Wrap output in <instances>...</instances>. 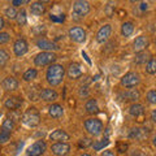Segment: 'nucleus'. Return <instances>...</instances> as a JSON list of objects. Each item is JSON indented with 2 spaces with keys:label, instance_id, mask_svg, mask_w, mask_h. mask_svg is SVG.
<instances>
[{
  "label": "nucleus",
  "instance_id": "423d86ee",
  "mask_svg": "<svg viewBox=\"0 0 156 156\" xmlns=\"http://www.w3.org/2000/svg\"><path fill=\"white\" fill-rule=\"evenodd\" d=\"M46 148H47V144L44 140H37L35 143H33L30 147L27 148L26 154H27V156H41L46 152Z\"/></svg>",
  "mask_w": 156,
  "mask_h": 156
},
{
  "label": "nucleus",
  "instance_id": "c756f323",
  "mask_svg": "<svg viewBox=\"0 0 156 156\" xmlns=\"http://www.w3.org/2000/svg\"><path fill=\"white\" fill-rule=\"evenodd\" d=\"M14 129V121L12 119H7L4 120V122L2 125V130H5V131H9L12 133V130Z\"/></svg>",
  "mask_w": 156,
  "mask_h": 156
},
{
  "label": "nucleus",
  "instance_id": "09e8293b",
  "mask_svg": "<svg viewBox=\"0 0 156 156\" xmlns=\"http://www.w3.org/2000/svg\"><path fill=\"white\" fill-rule=\"evenodd\" d=\"M131 3H136V2H139V0H130Z\"/></svg>",
  "mask_w": 156,
  "mask_h": 156
},
{
  "label": "nucleus",
  "instance_id": "79ce46f5",
  "mask_svg": "<svg viewBox=\"0 0 156 156\" xmlns=\"http://www.w3.org/2000/svg\"><path fill=\"white\" fill-rule=\"evenodd\" d=\"M151 120L154 121V122L156 124V109L152 111V113H151Z\"/></svg>",
  "mask_w": 156,
  "mask_h": 156
},
{
  "label": "nucleus",
  "instance_id": "412c9836",
  "mask_svg": "<svg viewBox=\"0 0 156 156\" xmlns=\"http://www.w3.org/2000/svg\"><path fill=\"white\" fill-rule=\"evenodd\" d=\"M30 12L34 14V16H42V14L46 12V7L43 5L42 3H39V2L31 3V5H30Z\"/></svg>",
  "mask_w": 156,
  "mask_h": 156
},
{
  "label": "nucleus",
  "instance_id": "37998d69",
  "mask_svg": "<svg viewBox=\"0 0 156 156\" xmlns=\"http://www.w3.org/2000/svg\"><path fill=\"white\" fill-rule=\"evenodd\" d=\"M140 11H147V4H146V3L140 4Z\"/></svg>",
  "mask_w": 156,
  "mask_h": 156
},
{
  "label": "nucleus",
  "instance_id": "8fccbe9b",
  "mask_svg": "<svg viewBox=\"0 0 156 156\" xmlns=\"http://www.w3.org/2000/svg\"><path fill=\"white\" fill-rule=\"evenodd\" d=\"M133 156H143V155H139V154H134Z\"/></svg>",
  "mask_w": 156,
  "mask_h": 156
},
{
  "label": "nucleus",
  "instance_id": "cd10ccee",
  "mask_svg": "<svg viewBox=\"0 0 156 156\" xmlns=\"http://www.w3.org/2000/svg\"><path fill=\"white\" fill-rule=\"evenodd\" d=\"M17 23L20 26H23V25H26V22H27V18H26V12H25V9H21L18 13H17Z\"/></svg>",
  "mask_w": 156,
  "mask_h": 156
},
{
  "label": "nucleus",
  "instance_id": "f8f14e48",
  "mask_svg": "<svg viewBox=\"0 0 156 156\" xmlns=\"http://www.w3.org/2000/svg\"><path fill=\"white\" fill-rule=\"evenodd\" d=\"M111 33H112V27L111 25H104L99 29V31L96 34V41L99 43H105L111 37Z\"/></svg>",
  "mask_w": 156,
  "mask_h": 156
},
{
  "label": "nucleus",
  "instance_id": "9b49d317",
  "mask_svg": "<svg viewBox=\"0 0 156 156\" xmlns=\"http://www.w3.org/2000/svg\"><path fill=\"white\" fill-rule=\"evenodd\" d=\"M29 50V46L25 39H17L13 44V51L16 56H23Z\"/></svg>",
  "mask_w": 156,
  "mask_h": 156
},
{
  "label": "nucleus",
  "instance_id": "ddd939ff",
  "mask_svg": "<svg viewBox=\"0 0 156 156\" xmlns=\"http://www.w3.org/2000/svg\"><path fill=\"white\" fill-rule=\"evenodd\" d=\"M37 46L41 48L43 51H48V52H52V51H57L58 50V46L56 43H53L51 41H47V39H39L37 41Z\"/></svg>",
  "mask_w": 156,
  "mask_h": 156
},
{
  "label": "nucleus",
  "instance_id": "473e14b6",
  "mask_svg": "<svg viewBox=\"0 0 156 156\" xmlns=\"http://www.w3.org/2000/svg\"><path fill=\"white\" fill-rule=\"evenodd\" d=\"M9 139H11V133H9V131H5V130L0 131V144L7 143Z\"/></svg>",
  "mask_w": 156,
  "mask_h": 156
},
{
  "label": "nucleus",
  "instance_id": "f257e3e1",
  "mask_svg": "<svg viewBox=\"0 0 156 156\" xmlns=\"http://www.w3.org/2000/svg\"><path fill=\"white\" fill-rule=\"evenodd\" d=\"M65 74V69L62 68L61 65L58 64H51L50 68L47 69V82L50 83L51 86H57L62 82V78H64Z\"/></svg>",
  "mask_w": 156,
  "mask_h": 156
},
{
  "label": "nucleus",
  "instance_id": "e433bc0d",
  "mask_svg": "<svg viewBox=\"0 0 156 156\" xmlns=\"http://www.w3.org/2000/svg\"><path fill=\"white\" fill-rule=\"evenodd\" d=\"M9 34L8 33H2L0 31V44H5V43L9 42Z\"/></svg>",
  "mask_w": 156,
  "mask_h": 156
},
{
  "label": "nucleus",
  "instance_id": "5701e85b",
  "mask_svg": "<svg viewBox=\"0 0 156 156\" xmlns=\"http://www.w3.org/2000/svg\"><path fill=\"white\" fill-rule=\"evenodd\" d=\"M129 112L134 117H142L144 115V107L142 104H133L129 108Z\"/></svg>",
  "mask_w": 156,
  "mask_h": 156
},
{
  "label": "nucleus",
  "instance_id": "603ef678",
  "mask_svg": "<svg viewBox=\"0 0 156 156\" xmlns=\"http://www.w3.org/2000/svg\"><path fill=\"white\" fill-rule=\"evenodd\" d=\"M11 2H12V0H11Z\"/></svg>",
  "mask_w": 156,
  "mask_h": 156
},
{
  "label": "nucleus",
  "instance_id": "de8ad7c7",
  "mask_svg": "<svg viewBox=\"0 0 156 156\" xmlns=\"http://www.w3.org/2000/svg\"><path fill=\"white\" fill-rule=\"evenodd\" d=\"M29 2H30V0H22V3H23V4H26V3H29Z\"/></svg>",
  "mask_w": 156,
  "mask_h": 156
},
{
  "label": "nucleus",
  "instance_id": "1a4fd4ad",
  "mask_svg": "<svg viewBox=\"0 0 156 156\" xmlns=\"http://www.w3.org/2000/svg\"><path fill=\"white\" fill-rule=\"evenodd\" d=\"M69 38L77 43H83L86 41V31L82 27H72L69 30Z\"/></svg>",
  "mask_w": 156,
  "mask_h": 156
},
{
  "label": "nucleus",
  "instance_id": "20e7f679",
  "mask_svg": "<svg viewBox=\"0 0 156 156\" xmlns=\"http://www.w3.org/2000/svg\"><path fill=\"white\" fill-rule=\"evenodd\" d=\"M57 56L53 52H48V51H43L41 53H38L34 58V62H35L37 66H44V65H51L56 61Z\"/></svg>",
  "mask_w": 156,
  "mask_h": 156
},
{
  "label": "nucleus",
  "instance_id": "aec40b11",
  "mask_svg": "<svg viewBox=\"0 0 156 156\" xmlns=\"http://www.w3.org/2000/svg\"><path fill=\"white\" fill-rule=\"evenodd\" d=\"M147 129H140V128H135L130 131V134L129 136L131 139H139V140H142L143 138H146L147 136V133L148 131H146Z\"/></svg>",
  "mask_w": 156,
  "mask_h": 156
},
{
  "label": "nucleus",
  "instance_id": "ea45409f",
  "mask_svg": "<svg viewBox=\"0 0 156 156\" xmlns=\"http://www.w3.org/2000/svg\"><path fill=\"white\" fill-rule=\"evenodd\" d=\"M12 4L13 7H18V5H22V0H12Z\"/></svg>",
  "mask_w": 156,
  "mask_h": 156
},
{
  "label": "nucleus",
  "instance_id": "72a5a7b5",
  "mask_svg": "<svg viewBox=\"0 0 156 156\" xmlns=\"http://www.w3.org/2000/svg\"><path fill=\"white\" fill-rule=\"evenodd\" d=\"M147 101L150 104H156V90H151L147 94Z\"/></svg>",
  "mask_w": 156,
  "mask_h": 156
},
{
  "label": "nucleus",
  "instance_id": "a878e982",
  "mask_svg": "<svg viewBox=\"0 0 156 156\" xmlns=\"http://www.w3.org/2000/svg\"><path fill=\"white\" fill-rule=\"evenodd\" d=\"M124 98H126V100H130V101H136L140 98V94H139V91L138 90H135V89H130L128 90L124 94Z\"/></svg>",
  "mask_w": 156,
  "mask_h": 156
},
{
  "label": "nucleus",
  "instance_id": "9d476101",
  "mask_svg": "<svg viewBox=\"0 0 156 156\" xmlns=\"http://www.w3.org/2000/svg\"><path fill=\"white\" fill-rule=\"evenodd\" d=\"M23 100L21 96H11L8 98V99L5 100V103H4V107H5L9 111H17L20 107L22 105Z\"/></svg>",
  "mask_w": 156,
  "mask_h": 156
},
{
  "label": "nucleus",
  "instance_id": "4468645a",
  "mask_svg": "<svg viewBox=\"0 0 156 156\" xmlns=\"http://www.w3.org/2000/svg\"><path fill=\"white\" fill-rule=\"evenodd\" d=\"M148 39L147 37H144V35H140L138 38H135V41L133 43V50L135 52H140V51H143L146 50V48L148 47Z\"/></svg>",
  "mask_w": 156,
  "mask_h": 156
},
{
  "label": "nucleus",
  "instance_id": "0eeeda50",
  "mask_svg": "<svg viewBox=\"0 0 156 156\" xmlns=\"http://www.w3.org/2000/svg\"><path fill=\"white\" fill-rule=\"evenodd\" d=\"M140 78L139 76L136 74V73H133V72H129L126 73V74L121 78V85H122L124 87H128V89H130V87H134L139 83Z\"/></svg>",
  "mask_w": 156,
  "mask_h": 156
},
{
  "label": "nucleus",
  "instance_id": "f704fd0d",
  "mask_svg": "<svg viewBox=\"0 0 156 156\" xmlns=\"http://www.w3.org/2000/svg\"><path fill=\"white\" fill-rule=\"evenodd\" d=\"M78 144H80V147H81V148H82V147H83V148H87V147H90V146L92 144V140H91L90 138H82Z\"/></svg>",
  "mask_w": 156,
  "mask_h": 156
},
{
  "label": "nucleus",
  "instance_id": "4c0bfd02",
  "mask_svg": "<svg viewBox=\"0 0 156 156\" xmlns=\"http://www.w3.org/2000/svg\"><path fill=\"white\" fill-rule=\"evenodd\" d=\"M117 147H119V152H125L126 148H128V146L124 144V143H119L117 144Z\"/></svg>",
  "mask_w": 156,
  "mask_h": 156
},
{
  "label": "nucleus",
  "instance_id": "49530a36",
  "mask_svg": "<svg viewBox=\"0 0 156 156\" xmlns=\"http://www.w3.org/2000/svg\"><path fill=\"white\" fill-rule=\"evenodd\" d=\"M152 143H154V146H155V147H156V135L154 136V139H152Z\"/></svg>",
  "mask_w": 156,
  "mask_h": 156
},
{
  "label": "nucleus",
  "instance_id": "a18cd8bd",
  "mask_svg": "<svg viewBox=\"0 0 156 156\" xmlns=\"http://www.w3.org/2000/svg\"><path fill=\"white\" fill-rule=\"evenodd\" d=\"M39 3H42V4H44V3H47V2H50V0H38Z\"/></svg>",
  "mask_w": 156,
  "mask_h": 156
},
{
  "label": "nucleus",
  "instance_id": "a19ab883",
  "mask_svg": "<svg viewBox=\"0 0 156 156\" xmlns=\"http://www.w3.org/2000/svg\"><path fill=\"white\" fill-rule=\"evenodd\" d=\"M101 156H116V155L112 152V151H104V152L101 154Z\"/></svg>",
  "mask_w": 156,
  "mask_h": 156
},
{
  "label": "nucleus",
  "instance_id": "6e6552de",
  "mask_svg": "<svg viewBox=\"0 0 156 156\" xmlns=\"http://www.w3.org/2000/svg\"><path fill=\"white\" fill-rule=\"evenodd\" d=\"M51 151L56 156H66L70 151V146L66 142H56L51 146Z\"/></svg>",
  "mask_w": 156,
  "mask_h": 156
},
{
  "label": "nucleus",
  "instance_id": "b1692460",
  "mask_svg": "<svg viewBox=\"0 0 156 156\" xmlns=\"http://www.w3.org/2000/svg\"><path fill=\"white\" fill-rule=\"evenodd\" d=\"M150 60V53L148 52H144V51H140V52H136V55L134 57V62L135 64H146Z\"/></svg>",
  "mask_w": 156,
  "mask_h": 156
},
{
  "label": "nucleus",
  "instance_id": "c03bdc74",
  "mask_svg": "<svg viewBox=\"0 0 156 156\" xmlns=\"http://www.w3.org/2000/svg\"><path fill=\"white\" fill-rule=\"evenodd\" d=\"M4 25H5V23H4V20H3V17H0V30H2V29L4 27Z\"/></svg>",
  "mask_w": 156,
  "mask_h": 156
},
{
  "label": "nucleus",
  "instance_id": "2eb2a0df",
  "mask_svg": "<svg viewBox=\"0 0 156 156\" xmlns=\"http://www.w3.org/2000/svg\"><path fill=\"white\" fill-rule=\"evenodd\" d=\"M82 76V69H81V65L78 62H72L68 68V77L70 80H78Z\"/></svg>",
  "mask_w": 156,
  "mask_h": 156
},
{
  "label": "nucleus",
  "instance_id": "c85d7f7f",
  "mask_svg": "<svg viewBox=\"0 0 156 156\" xmlns=\"http://www.w3.org/2000/svg\"><path fill=\"white\" fill-rule=\"evenodd\" d=\"M37 74H38V72L35 69H27L25 73H23L22 78H23V81L29 82V81H33L34 78H37Z\"/></svg>",
  "mask_w": 156,
  "mask_h": 156
},
{
  "label": "nucleus",
  "instance_id": "2f4dec72",
  "mask_svg": "<svg viewBox=\"0 0 156 156\" xmlns=\"http://www.w3.org/2000/svg\"><path fill=\"white\" fill-rule=\"evenodd\" d=\"M17 11H16V7H8L5 9V16L9 18V20H14L17 17Z\"/></svg>",
  "mask_w": 156,
  "mask_h": 156
},
{
  "label": "nucleus",
  "instance_id": "dca6fc26",
  "mask_svg": "<svg viewBox=\"0 0 156 156\" xmlns=\"http://www.w3.org/2000/svg\"><path fill=\"white\" fill-rule=\"evenodd\" d=\"M39 98L44 101H55L58 98V94L53 89H44L39 92Z\"/></svg>",
  "mask_w": 156,
  "mask_h": 156
},
{
  "label": "nucleus",
  "instance_id": "a211bd4d",
  "mask_svg": "<svg viewBox=\"0 0 156 156\" xmlns=\"http://www.w3.org/2000/svg\"><path fill=\"white\" fill-rule=\"evenodd\" d=\"M2 86L5 91H14L18 89V81L14 77H7L2 82Z\"/></svg>",
  "mask_w": 156,
  "mask_h": 156
},
{
  "label": "nucleus",
  "instance_id": "bb28decb",
  "mask_svg": "<svg viewBox=\"0 0 156 156\" xmlns=\"http://www.w3.org/2000/svg\"><path fill=\"white\" fill-rule=\"evenodd\" d=\"M146 72L148 74H156V58H150L146 65Z\"/></svg>",
  "mask_w": 156,
  "mask_h": 156
},
{
  "label": "nucleus",
  "instance_id": "58836bf2",
  "mask_svg": "<svg viewBox=\"0 0 156 156\" xmlns=\"http://www.w3.org/2000/svg\"><path fill=\"white\" fill-rule=\"evenodd\" d=\"M112 8H113V5H112V3H108V5H107V14H108V17L112 16V13H113V11H112Z\"/></svg>",
  "mask_w": 156,
  "mask_h": 156
},
{
  "label": "nucleus",
  "instance_id": "f03ea898",
  "mask_svg": "<svg viewBox=\"0 0 156 156\" xmlns=\"http://www.w3.org/2000/svg\"><path fill=\"white\" fill-rule=\"evenodd\" d=\"M22 122L30 126V128H35V126L39 125V122H41V115H39V112L37 108H34V107H31V108H29L25 113L22 115Z\"/></svg>",
  "mask_w": 156,
  "mask_h": 156
},
{
  "label": "nucleus",
  "instance_id": "6ab92c4d",
  "mask_svg": "<svg viewBox=\"0 0 156 156\" xmlns=\"http://www.w3.org/2000/svg\"><path fill=\"white\" fill-rule=\"evenodd\" d=\"M48 115L53 117V119H60L64 115V109H62V107L60 104H52L48 108Z\"/></svg>",
  "mask_w": 156,
  "mask_h": 156
},
{
  "label": "nucleus",
  "instance_id": "7ed1b4c3",
  "mask_svg": "<svg viewBox=\"0 0 156 156\" xmlns=\"http://www.w3.org/2000/svg\"><path fill=\"white\" fill-rule=\"evenodd\" d=\"M90 12V4L86 0H77V2L73 4V18L74 20H81L83 18L87 13Z\"/></svg>",
  "mask_w": 156,
  "mask_h": 156
},
{
  "label": "nucleus",
  "instance_id": "f3484780",
  "mask_svg": "<svg viewBox=\"0 0 156 156\" xmlns=\"http://www.w3.org/2000/svg\"><path fill=\"white\" fill-rule=\"evenodd\" d=\"M50 139L55 140V142H65V140L69 139V134L62 129H57L50 134Z\"/></svg>",
  "mask_w": 156,
  "mask_h": 156
},
{
  "label": "nucleus",
  "instance_id": "39448f33",
  "mask_svg": "<svg viewBox=\"0 0 156 156\" xmlns=\"http://www.w3.org/2000/svg\"><path fill=\"white\" fill-rule=\"evenodd\" d=\"M85 129L89 134L96 136L103 131V122L98 119H89L85 121Z\"/></svg>",
  "mask_w": 156,
  "mask_h": 156
},
{
  "label": "nucleus",
  "instance_id": "4be33fe9",
  "mask_svg": "<svg viewBox=\"0 0 156 156\" xmlns=\"http://www.w3.org/2000/svg\"><path fill=\"white\" fill-rule=\"evenodd\" d=\"M85 108H86V112H87V113H91V115L98 113V112H99V105H98V101H96L95 99L87 100V103H86V105H85Z\"/></svg>",
  "mask_w": 156,
  "mask_h": 156
},
{
  "label": "nucleus",
  "instance_id": "7c9ffc66",
  "mask_svg": "<svg viewBox=\"0 0 156 156\" xmlns=\"http://www.w3.org/2000/svg\"><path fill=\"white\" fill-rule=\"evenodd\" d=\"M9 60V55L5 50H0V68H4Z\"/></svg>",
  "mask_w": 156,
  "mask_h": 156
},
{
  "label": "nucleus",
  "instance_id": "393cba45",
  "mask_svg": "<svg viewBox=\"0 0 156 156\" xmlns=\"http://www.w3.org/2000/svg\"><path fill=\"white\" fill-rule=\"evenodd\" d=\"M134 31V25L133 22H124L122 26H121V34L122 37H130Z\"/></svg>",
  "mask_w": 156,
  "mask_h": 156
},
{
  "label": "nucleus",
  "instance_id": "3c124183",
  "mask_svg": "<svg viewBox=\"0 0 156 156\" xmlns=\"http://www.w3.org/2000/svg\"><path fill=\"white\" fill-rule=\"evenodd\" d=\"M81 156H91V155H89V154H83V155H81Z\"/></svg>",
  "mask_w": 156,
  "mask_h": 156
},
{
  "label": "nucleus",
  "instance_id": "c9c22d12",
  "mask_svg": "<svg viewBox=\"0 0 156 156\" xmlns=\"http://www.w3.org/2000/svg\"><path fill=\"white\" fill-rule=\"evenodd\" d=\"M108 144V139H101L100 142H96V143H94V150H96V151H99V150H101L104 147V146H107Z\"/></svg>",
  "mask_w": 156,
  "mask_h": 156
}]
</instances>
